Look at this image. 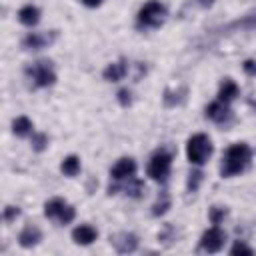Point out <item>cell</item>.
Instances as JSON below:
<instances>
[{
  "label": "cell",
  "mask_w": 256,
  "mask_h": 256,
  "mask_svg": "<svg viewBox=\"0 0 256 256\" xmlns=\"http://www.w3.org/2000/svg\"><path fill=\"white\" fill-rule=\"evenodd\" d=\"M250 158H252V150H250L248 144H244V142L232 144V146L226 150V154H224L220 174H222L224 178H230V176L240 174V172L250 164Z\"/></svg>",
  "instance_id": "1"
},
{
  "label": "cell",
  "mask_w": 256,
  "mask_h": 256,
  "mask_svg": "<svg viewBox=\"0 0 256 256\" xmlns=\"http://www.w3.org/2000/svg\"><path fill=\"white\" fill-rule=\"evenodd\" d=\"M164 20H166V6L160 4L158 0H150L140 8L136 26L138 28H158L164 24Z\"/></svg>",
  "instance_id": "2"
},
{
  "label": "cell",
  "mask_w": 256,
  "mask_h": 256,
  "mask_svg": "<svg viewBox=\"0 0 256 256\" xmlns=\"http://www.w3.org/2000/svg\"><path fill=\"white\" fill-rule=\"evenodd\" d=\"M186 154H188V160L196 166H202L210 154H212V142L206 134H194L190 136L188 144H186Z\"/></svg>",
  "instance_id": "3"
},
{
  "label": "cell",
  "mask_w": 256,
  "mask_h": 256,
  "mask_svg": "<svg viewBox=\"0 0 256 256\" xmlns=\"http://www.w3.org/2000/svg\"><path fill=\"white\" fill-rule=\"evenodd\" d=\"M26 74L32 78L34 86H38V88H46L56 82V74H54L50 60H38V62L26 66Z\"/></svg>",
  "instance_id": "4"
},
{
  "label": "cell",
  "mask_w": 256,
  "mask_h": 256,
  "mask_svg": "<svg viewBox=\"0 0 256 256\" xmlns=\"http://www.w3.org/2000/svg\"><path fill=\"white\" fill-rule=\"evenodd\" d=\"M44 214H46V218H52V220H56L60 224H68V222L74 220V214L76 212H74V208L66 200L52 198V200H48L44 204Z\"/></svg>",
  "instance_id": "5"
},
{
  "label": "cell",
  "mask_w": 256,
  "mask_h": 256,
  "mask_svg": "<svg viewBox=\"0 0 256 256\" xmlns=\"http://www.w3.org/2000/svg\"><path fill=\"white\" fill-rule=\"evenodd\" d=\"M170 164H172V156L168 152H156L148 162V176L156 182H166L170 174Z\"/></svg>",
  "instance_id": "6"
},
{
  "label": "cell",
  "mask_w": 256,
  "mask_h": 256,
  "mask_svg": "<svg viewBox=\"0 0 256 256\" xmlns=\"http://www.w3.org/2000/svg\"><path fill=\"white\" fill-rule=\"evenodd\" d=\"M224 242H226V234L214 224L210 230H206V232L202 234V238H200V248L206 250V252H212V254H214V252L222 250Z\"/></svg>",
  "instance_id": "7"
},
{
  "label": "cell",
  "mask_w": 256,
  "mask_h": 256,
  "mask_svg": "<svg viewBox=\"0 0 256 256\" xmlns=\"http://www.w3.org/2000/svg\"><path fill=\"white\" fill-rule=\"evenodd\" d=\"M56 38H58L56 30H52V32H32V34H28L22 40V48H26V50H40V48L50 46Z\"/></svg>",
  "instance_id": "8"
},
{
  "label": "cell",
  "mask_w": 256,
  "mask_h": 256,
  "mask_svg": "<svg viewBox=\"0 0 256 256\" xmlns=\"http://www.w3.org/2000/svg\"><path fill=\"white\" fill-rule=\"evenodd\" d=\"M254 28H256V10L248 12L246 16H242V18H238V20H234V22H230V24L222 26V28H218L216 36L230 34L232 30H254Z\"/></svg>",
  "instance_id": "9"
},
{
  "label": "cell",
  "mask_w": 256,
  "mask_h": 256,
  "mask_svg": "<svg viewBox=\"0 0 256 256\" xmlns=\"http://www.w3.org/2000/svg\"><path fill=\"white\" fill-rule=\"evenodd\" d=\"M134 172H136V162H134L132 158H120V160L112 166L110 176H112L116 182H122V180H126V178H132Z\"/></svg>",
  "instance_id": "10"
},
{
  "label": "cell",
  "mask_w": 256,
  "mask_h": 256,
  "mask_svg": "<svg viewBox=\"0 0 256 256\" xmlns=\"http://www.w3.org/2000/svg\"><path fill=\"white\" fill-rule=\"evenodd\" d=\"M112 246L120 252V254H128V252H134L138 248V238L134 234H128V232H120L116 236L110 238Z\"/></svg>",
  "instance_id": "11"
},
{
  "label": "cell",
  "mask_w": 256,
  "mask_h": 256,
  "mask_svg": "<svg viewBox=\"0 0 256 256\" xmlns=\"http://www.w3.org/2000/svg\"><path fill=\"white\" fill-rule=\"evenodd\" d=\"M206 116L212 120V122H216V124H226L230 118H232V112H230V108L226 106V102H212L208 108H206Z\"/></svg>",
  "instance_id": "12"
},
{
  "label": "cell",
  "mask_w": 256,
  "mask_h": 256,
  "mask_svg": "<svg viewBox=\"0 0 256 256\" xmlns=\"http://www.w3.org/2000/svg\"><path fill=\"white\" fill-rule=\"evenodd\" d=\"M96 236H98V230L94 226H90V224H82V226L74 228V232H72V240L76 244H82V246L92 244L96 240Z\"/></svg>",
  "instance_id": "13"
},
{
  "label": "cell",
  "mask_w": 256,
  "mask_h": 256,
  "mask_svg": "<svg viewBox=\"0 0 256 256\" xmlns=\"http://www.w3.org/2000/svg\"><path fill=\"white\" fill-rule=\"evenodd\" d=\"M40 238H42L40 230H38L36 226L28 224V226H24V230L20 232L18 242H20V246H24V248H32V246H36V244L40 242Z\"/></svg>",
  "instance_id": "14"
},
{
  "label": "cell",
  "mask_w": 256,
  "mask_h": 256,
  "mask_svg": "<svg viewBox=\"0 0 256 256\" xmlns=\"http://www.w3.org/2000/svg\"><path fill=\"white\" fill-rule=\"evenodd\" d=\"M18 20H20L24 26H36V24L40 22V10H38L36 6H32V4H28V6L20 8Z\"/></svg>",
  "instance_id": "15"
},
{
  "label": "cell",
  "mask_w": 256,
  "mask_h": 256,
  "mask_svg": "<svg viewBox=\"0 0 256 256\" xmlns=\"http://www.w3.org/2000/svg\"><path fill=\"white\" fill-rule=\"evenodd\" d=\"M126 70H128V68H126V62H124V60L114 62V64H108L106 70H104V80H108V82H118V80L124 78Z\"/></svg>",
  "instance_id": "16"
},
{
  "label": "cell",
  "mask_w": 256,
  "mask_h": 256,
  "mask_svg": "<svg viewBox=\"0 0 256 256\" xmlns=\"http://www.w3.org/2000/svg\"><path fill=\"white\" fill-rule=\"evenodd\" d=\"M238 96V86H236V82L234 80H230V78H226L222 84H220V90H218V100L220 102H230V100H234Z\"/></svg>",
  "instance_id": "17"
},
{
  "label": "cell",
  "mask_w": 256,
  "mask_h": 256,
  "mask_svg": "<svg viewBox=\"0 0 256 256\" xmlns=\"http://www.w3.org/2000/svg\"><path fill=\"white\" fill-rule=\"evenodd\" d=\"M12 132H14L16 136L24 138V136H28V134L32 132V122H30L26 116H20V118H16V120L12 122Z\"/></svg>",
  "instance_id": "18"
},
{
  "label": "cell",
  "mask_w": 256,
  "mask_h": 256,
  "mask_svg": "<svg viewBox=\"0 0 256 256\" xmlns=\"http://www.w3.org/2000/svg\"><path fill=\"white\" fill-rule=\"evenodd\" d=\"M60 170H62L66 176H76V174L80 172V158H78V156H68V158H64Z\"/></svg>",
  "instance_id": "19"
},
{
  "label": "cell",
  "mask_w": 256,
  "mask_h": 256,
  "mask_svg": "<svg viewBox=\"0 0 256 256\" xmlns=\"http://www.w3.org/2000/svg\"><path fill=\"white\" fill-rule=\"evenodd\" d=\"M168 208H170V196H168V192H160L156 204L152 206V214H154V216H162Z\"/></svg>",
  "instance_id": "20"
},
{
  "label": "cell",
  "mask_w": 256,
  "mask_h": 256,
  "mask_svg": "<svg viewBox=\"0 0 256 256\" xmlns=\"http://www.w3.org/2000/svg\"><path fill=\"white\" fill-rule=\"evenodd\" d=\"M184 96H186V88H180V90H176V92L166 90V92H164V104H166V106H176V104H180V102L184 100Z\"/></svg>",
  "instance_id": "21"
},
{
  "label": "cell",
  "mask_w": 256,
  "mask_h": 256,
  "mask_svg": "<svg viewBox=\"0 0 256 256\" xmlns=\"http://www.w3.org/2000/svg\"><path fill=\"white\" fill-rule=\"evenodd\" d=\"M122 190H124L128 196H132V198H140L142 192H144V182H142V180H130L128 184L122 186Z\"/></svg>",
  "instance_id": "22"
},
{
  "label": "cell",
  "mask_w": 256,
  "mask_h": 256,
  "mask_svg": "<svg viewBox=\"0 0 256 256\" xmlns=\"http://www.w3.org/2000/svg\"><path fill=\"white\" fill-rule=\"evenodd\" d=\"M158 240H160L164 246H170V244L176 240V232H174V228H172L170 224H166V226L158 232Z\"/></svg>",
  "instance_id": "23"
},
{
  "label": "cell",
  "mask_w": 256,
  "mask_h": 256,
  "mask_svg": "<svg viewBox=\"0 0 256 256\" xmlns=\"http://www.w3.org/2000/svg\"><path fill=\"white\" fill-rule=\"evenodd\" d=\"M46 146H48V136L46 134H34L32 136V148L36 152H42Z\"/></svg>",
  "instance_id": "24"
},
{
  "label": "cell",
  "mask_w": 256,
  "mask_h": 256,
  "mask_svg": "<svg viewBox=\"0 0 256 256\" xmlns=\"http://www.w3.org/2000/svg\"><path fill=\"white\" fill-rule=\"evenodd\" d=\"M224 216H226V208L212 206V210H210V220H212V224H220V222L224 220Z\"/></svg>",
  "instance_id": "25"
},
{
  "label": "cell",
  "mask_w": 256,
  "mask_h": 256,
  "mask_svg": "<svg viewBox=\"0 0 256 256\" xmlns=\"http://www.w3.org/2000/svg\"><path fill=\"white\" fill-rule=\"evenodd\" d=\"M200 182H202V172H200V170L192 172V174H190V178H188V190H190V192H196Z\"/></svg>",
  "instance_id": "26"
},
{
  "label": "cell",
  "mask_w": 256,
  "mask_h": 256,
  "mask_svg": "<svg viewBox=\"0 0 256 256\" xmlns=\"http://www.w3.org/2000/svg\"><path fill=\"white\" fill-rule=\"evenodd\" d=\"M18 216H20V208L18 206H6L4 208V222H12Z\"/></svg>",
  "instance_id": "27"
},
{
  "label": "cell",
  "mask_w": 256,
  "mask_h": 256,
  "mask_svg": "<svg viewBox=\"0 0 256 256\" xmlns=\"http://www.w3.org/2000/svg\"><path fill=\"white\" fill-rule=\"evenodd\" d=\"M230 254H254V250L250 246H246L244 242H236L232 248H230Z\"/></svg>",
  "instance_id": "28"
},
{
  "label": "cell",
  "mask_w": 256,
  "mask_h": 256,
  "mask_svg": "<svg viewBox=\"0 0 256 256\" xmlns=\"http://www.w3.org/2000/svg\"><path fill=\"white\" fill-rule=\"evenodd\" d=\"M118 102H120L122 106H130V102H132V94H130V90H126V88L118 90Z\"/></svg>",
  "instance_id": "29"
},
{
  "label": "cell",
  "mask_w": 256,
  "mask_h": 256,
  "mask_svg": "<svg viewBox=\"0 0 256 256\" xmlns=\"http://www.w3.org/2000/svg\"><path fill=\"white\" fill-rule=\"evenodd\" d=\"M242 68H244V72H246L248 76H256V62H254V60H246V62L242 64Z\"/></svg>",
  "instance_id": "30"
},
{
  "label": "cell",
  "mask_w": 256,
  "mask_h": 256,
  "mask_svg": "<svg viewBox=\"0 0 256 256\" xmlns=\"http://www.w3.org/2000/svg\"><path fill=\"white\" fill-rule=\"evenodd\" d=\"M84 6H88V8H96V6H100L102 4V0H80Z\"/></svg>",
  "instance_id": "31"
},
{
  "label": "cell",
  "mask_w": 256,
  "mask_h": 256,
  "mask_svg": "<svg viewBox=\"0 0 256 256\" xmlns=\"http://www.w3.org/2000/svg\"><path fill=\"white\" fill-rule=\"evenodd\" d=\"M212 2H214V0H200L202 6H212Z\"/></svg>",
  "instance_id": "32"
}]
</instances>
